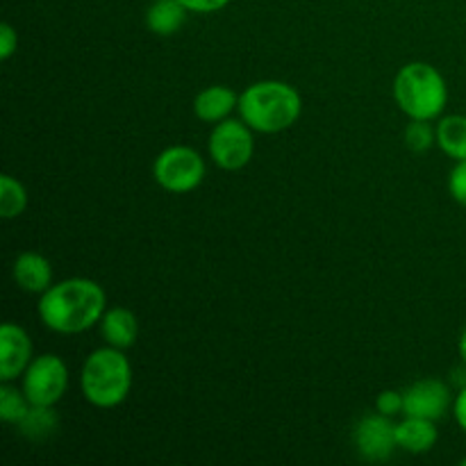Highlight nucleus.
<instances>
[{"label":"nucleus","mask_w":466,"mask_h":466,"mask_svg":"<svg viewBox=\"0 0 466 466\" xmlns=\"http://www.w3.org/2000/svg\"><path fill=\"white\" fill-rule=\"evenodd\" d=\"M105 309L107 296L91 278H66L53 282L36 303L41 323L57 335H80L91 330L100 323Z\"/></svg>","instance_id":"nucleus-1"},{"label":"nucleus","mask_w":466,"mask_h":466,"mask_svg":"<svg viewBox=\"0 0 466 466\" xmlns=\"http://www.w3.org/2000/svg\"><path fill=\"white\" fill-rule=\"evenodd\" d=\"M241 121L255 132L276 135L294 126L303 112V98L291 85L282 80H259L246 86L239 94Z\"/></svg>","instance_id":"nucleus-2"},{"label":"nucleus","mask_w":466,"mask_h":466,"mask_svg":"<svg viewBox=\"0 0 466 466\" xmlns=\"http://www.w3.org/2000/svg\"><path fill=\"white\" fill-rule=\"evenodd\" d=\"M132 390V364L121 349L103 346L85 360L80 391L89 405L112 410L126 403Z\"/></svg>","instance_id":"nucleus-3"},{"label":"nucleus","mask_w":466,"mask_h":466,"mask_svg":"<svg viewBox=\"0 0 466 466\" xmlns=\"http://www.w3.org/2000/svg\"><path fill=\"white\" fill-rule=\"evenodd\" d=\"M394 100L408 118L435 121L444 116L449 85L444 76L428 62H410L394 77Z\"/></svg>","instance_id":"nucleus-4"},{"label":"nucleus","mask_w":466,"mask_h":466,"mask_svg":"<svg viewBox=\"0 0 466 466\" xmlns=\"http://www.w3.org/2000/svg\"><path fill=\"white\" fill-rule=\"evenodd\" d=\"M205 159L191 146H168L155 157L153 177L168 194H189L205 180Z\"/></svg>","instance_id":"nucleus-5"},{"label":"nucleus","mask_w":466,"mask_h":466,"mask_svg":"<svg viewBox=\"0 0 466 466\" xmlns=\"http://www.w3.org/2000/svg\"><path fill=\"white\" fill-rule=\"evenodd\" d=\"M253 127L241 118H226L209 132L208 153L223 171H241L255 155Z\"/></svg>","instance_id":"nucleus-6"},{"label":"nucleus","mask_w":466,"mask_h":466,"mask_svg":"<svg viewBox=\"0 0 466 466\" xmlns=\"http://www.w3.org/2000/svg\"><path fill=\"white\" fill-rule=\"evenodd\" d=\"M21 390L25 391L30 405L55 408L68 390L66 362L55 353L36 355L21 376Z\"/></svg>","instance_id":"nucleus-7"},{"label":"nucleus","mask_w":466,"mask_h":466,"mask_svg":"<svg viewBox=\"0 0 466 466\" xmlns=\"http://www.w3.org/2000/svg\"><path fill=\"white\" fill-rule=\"evenodd\" d=\"M353 444L360 458L367 462H385L391 458L399 444H396V423L391 417L380 412L367 414L358 421L353 431Z\"/></svg>","instance_id":"nucleus-8"},{"label":"nucleus","mask_w":466,"mask_h":466,"mask_svg":"<svg viewBox=\"0 0 466 466\" xmlns=\"http://www.w3.org/2000/svg\"><path fill=\"white\" fill-rule=\"evenodd\" d=\"M453 408V394L444 380L421 378L403 391V414L440 421Z\"/></svg>","instance_id":"nucleus-9"},{"label":"nucleus","mask_w":466,"mask_h":466,"mask_svg":"<svg viewBox=\"0 0 466 466\" xmlns=\"http://www.w3.org/2000/svg\"><path fill=\"white\" fill-rule=\"evenodd\" d=\"M32 339L18 323L5 321L0 328V382H14L32 362Z\"/></svg>","instance_id":"nucleus-10"},{"label":"nucleus","mask_w":466,"mask_h":466,"mask_svg":"<svg viewBox=\"0 0 466 466\" xmlns=\"http://www.w3.org/2000/svg\"><path fill=\"white\" fill-rule=\"evenodd\" d=\"M12 278L18 289L27 294H44L53 287V264L35 250H25L12 264Z\"/></svg>","instance_id":"nucleus-11"},{"label":"nucleus","mask_w":466,"mask_h":466,"mask_svg":"<svg viewBox=\"0 0 466 466\" xmlns=\"http://www.w3.org/2000/svg\"><path fill=\"white\" fill-rule=\"evenodd\" d=\"M239 107V94L228 85H209L198 91L194 98V114L198 121L217 126L232 116V112Z\"/></svg>","instance_id":"nucleus-12"},{"label":"nucleus","mask_w":466,"mask_h":466,"mask_svg":"<svg viewBox=\"0 0 466 466\" xmlns=\"http://www.w3.org/2000/svg\"><path fill=\"white\" fill-rule=\"evenodd\" d=\"M437 440H440L437 421H431V419H419L403 414V421L396 423V444H399V449L405 451V453H431V451L435 449Z\"/></svg>","instance_id":"nucleus-13"},{"label":"nucleus","mask_w":466,"mask_h":466,"mask_svg":"<svg viewBox=\"0 0 466 466\" xmlns=\"http://www.w3.org/2000/svg\"><path fill=\"white\" fill-rule=\"evenodd\" d=\"M100 337L105 339V344L114 346V349H132L137 344V337H139V321H137V314L132 309L121 308H107L105 309L103 319H100Z\"/></svg>","instance_id":"nucleus-14"},{"label":"nucleus","mask_w":466,"mask_h":466,"mask_svg":"<svg viewBox=\"0 0 466 466\" xmlns=\"http://www.w3.org/2000/svg\"><path fill=\"white\" fill-rule=\"evenodd\" d=\"M189 9L180 0H153L146 9V27L157 36H173L187 23Z\"/></svg>","instance_id":"nucleus-15"},{"label":"nucleus","mask_w":466,"mask_h":466,"mask_svg":"<svg viewBox=\"0 0 466 466\" xmlns=\"http://www.w3.org/2000/svg\"><path fill=\"white\" fill-rule=\"evenodd\" d=\"M437 146L453 162L466 159V114L437 118Z\"/></svg>","instance_id":"nucleus-16"},{"label":"nucleus","mask_w":466,"mask_h":466,"mask_svg":"<svg viewBox=\"0 0 466 466\" xmlns=\"http://www.w3.org/2000/svg\"><path fill=\"white\" fill-rule=\"evenodd\" d=\"M18 432L27 437L30 441H44L53 437L59 428V417L55 408H46V405H30L25 417L18 421Z\"/></svg>","instance_id":"nucleus-17"},{"label":"nucleus","mask_w":466,"mask_h":466,"mask_svg":"<svg viewBox=\"0 0 466 466\" xmlns=\"http://www.w3.org/2000/svg\"><path fill=\"white\" fill-rule=\"evenodd\" d=\"M27 208V189L23 187V182H18L16 177L5 173L0 176V217L12 221L18 218Z\"/></svg>","instance_id":"nucleus-18"},{"label":"nucleus","mask_w":466,"mask_h":466,"mask_svg":"<svg viewBox=\"0 0 466 466\" xmlns=\"http://www.w3.org/2000/svg\"><path fill=\"white\" fill-rule=\"evenodd\" d=\"M27 410H30V400H27L25 391L14 387L12 382H3L0 385V419L9 426H18Z\"/></svg>","instance_id":"nucleus-19"},{"label":"nucleus","mask_w":466,"mask_h":466,"mask_svg":"<svg viewBox=\"0 0 466 466\" xmlns=\"http://www.w3.org/2000/svg\"><path fill=\"white\" fill-rule=\"evenodd\" d=\"M437 144V127L431 121H421V118H410L408 127H405V146L412 153L421 155L428 153L432 146Z\"/></svg>","instance_id":"nucleus-20"},{"label":"nucleus","mask_w":466,"mask_h":466,"mask_svg":"<svg viewBox=\"0 0 466 466\" xmlns=\"http://www.w3.org/2000/svg\"><path fill=\"white\" fill-rule=\"evenodd\" d=\"M376 412L385 417H396L403 414V394L396 390H385L376 396Z\"/></svg>","instance_id":"nucleus-21"},{"label":"nucleus","mask_w":466,"mask_h":466,"mask_svg":"<svg viewBox=\"0 0 466 466\" xmlns=\"http://www.w3.org/2000/svg\"><path fill=\"white\" fill-rule=\"evenodd\" d=\"M449 191L460 205L466 208V159L455 162V167L449 173Z\"/></svg>","instance_id":"nucleus-22"},{"label":"nucleus","mask_w":466,"mask_h":466,"mask_svg":"<svg viewBox=\"0 0 466 466\" xmlns=\"http://www.w3.org/2000/svg\"><path fill=\"white\" fill-rule=\"evenodd\" d=\"M18 50V32L14 30L12 23H3L0 25V59L7 62L12 55Z\"/></svg>","instance_id":"nucleus-23"},{"label":"nucleus","mask_w":466,"mask_h":466,"mask_svg":"<svg viewBox=\"0 0 466 466\" xmlns=\"http://www.w3.org/2000/svg\"><path fill=\"white\" fill-rule=\"evenodd\" d=\"M180 3L194 14H214L221 12L223 7H228L230 0H180Z\"/></svg>","instance_id":"nucleus-24"},{"label":"nucleus","mask_w":466,"mask_h":466,"mask_svg":"<svg viewBox=\"0 0 466 466\" xmlns=\"http://www.w3.org/2000/svg\"><path fill=\"white\" fill-rule=\"evenodd\" d=\"M453 414H455V421H458V426L462 428L464 435H466V385L460 387L458 394H455Z\"/></svg>","instance_id":"nucleus-25"},{"label":"nucleus","mask_w":466,"mask_h":466,"mask_svg":"<svg viewBox=\"0 0 466 466\" xmlns=\"http://www.w3.org/2000/svg\"><path fill=\"white\" fill-rule=\"evenodd\" d=\"M458 353H460V360H462V367H466V326H464L462 335H460V341H458Z\"/></svg>","instance_id":"nucleus-26"},{"label":"nucleus","mask_w":466,"mask_h":466,"mask_svg":"<svg viewBox=\"0 0 466 466\" xmlns=\"http://www.w3.org/2000/svg\"><path fill=\"white\" fill-rule=\"evenodd\" d=\"M462 466H466V458H464V460H462Z\"/></svg>","instance_id":"nucleus-27"}]
</instances>
